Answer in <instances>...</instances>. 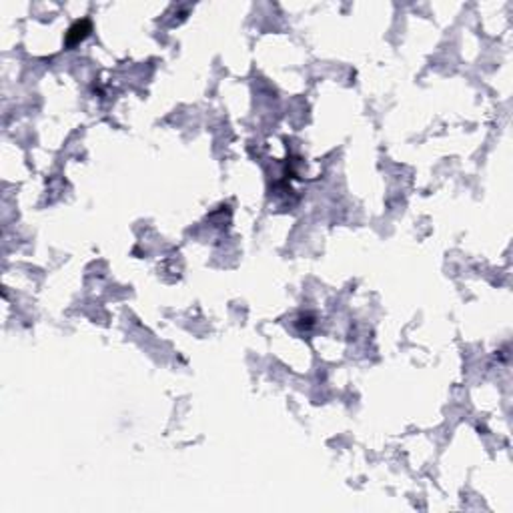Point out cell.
Segmentation results:
<instances>
[{"instance_id":"1","label":"cell","mask_w":513,"mask_h":513,"mask_svg":"<svg viewBox=\"0 0 513 513\" xmlns=\"http://www.w3.org/2000/svg\"><path fill=\"white\" fill-rule=\"evenodd\" d=\"M88 33V22H76L72 28H70V34H68V42H78V38L82 40Z\"/></svg>"}]
</instances>
